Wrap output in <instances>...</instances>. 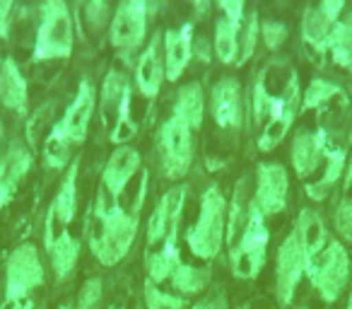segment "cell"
<instances>
[{
    "instance_id": "f35d334b",
    "label": "cell",
    "mask_w": 352,
    "mask_h": 309,
    "mask_svg": "<svg viewBox=\"0 0 352 309\" xmlns=\"http://www.w3.org/2000/svg\"><path fill=\"white\" fill-rule=\"evenodd\" d=\"M333 225H336V232L342 237V239L352 242V198H342L340 201Z\"/></svg>"
},
{
    "instance_id": "ab89813d",
    "label": "cell",
    "mask_w": 352,
    "mask_h": 309,
    "mask_svg": "<svg viewBox=\"0 0 352 309\" xmlns=\"http://www.w3.org/2000/svg\"><path fill=\"white\" fill-rule=\"evenodd\" d=\"M85 17L92 27H102L109 15V0H82Z\"/></svg>"
},
{
    "instance_id": "ee69618b",
    "label": "cell",
    "mask_w": 352,
    "mask_h": 309,
    "mask_svg": "<svg viewBox=\"0 0 352 309\" xmlns=\"http://www.w3.org/2000/svg\"><path fill=\"white\" fill-rule=\"evenodd\" d=\"M345 3H347V0H321L318 6H321L323 10H326L328 15L333 17V20H340L342 10H345Z\"/></svg>"
},
{
    "instance_id": "681fc988",
    "label": "cell",
    "mask_w": 352,
    "mask_h": 309,
    "mask_svg": "<svg viewBox=\"0 0 352 309\" xmlns=\"http://www.w3.org/2000/svg\"><path fill=\"white\" fill-rule=\"evenodd\" d=\"M3 136H6V126H3V116H0V145H3Z\"/></svg>"
},
{
    "instance_id": "7bdbcfd3",
    "label": "cell",
    "mask_w": 352,
    "mask_h": 309,
    "mask_svg": "<svg viewBox=\"0 0 352 309\" xmlns=\"http://www.w3.org/2000/svg\"><path fill=\"white\" fill-rule=\"evenodd\" d=\"M191 309H227V299L222 292H215V295H210V297L201 299L198 304H193Z\"/></svg>"
},
{
    "instance_id": "7a4b0ae2",
    "label": "cell",
    "mask_w": 352,
    "mask_h": 309,
    "mask_svg": "<svg viewBox=\"0 0 352 309\" xmlns=\"http://www.w3.org/2000/svg\"><path fill=\"white\" fill-rule=\"evenodd\" d=\"M75 49V22L65 0H44L39 8V27H36L34 61H63L70 58Z\"/></svg>"
},
{
    "instance_id": "e0dca14e",
    "label": "cell",
    "mask_w": 352,
    "mask_h": 309,
    "mask_svg": "<svg viewBox=\"0 0 352 309\" xmlns=\"http://www.w3.org/2000/svg\"><path fill=\"white\" fill-rule=\"evenodd\" d=\"M328 147H331V140H328L326 131H299L292 138V150H289L294 174L304 179L316 172L318 164L326 160Z\"/></svg>"
},
{
    "instance_id": "2e32d148",
    "label": "cell",
    "mask_w": 352,
    "mask_h": 309,
    "mask_svg": "<svg viewBox=\"0 0 352 309\" xmlns=\"http://www.w3.org/2000/svg\"><path fill=\"white\" fill-rule=\"evenodd\" d=\"M166 80L164 70V56H162V36L155 34L150 44L140 51L133 68V83H135L138 92L147 99H155L162 92V85Z\"/></svg>"
},
{
    "instance_id": "c3c4849f",
    "label": "cell",
    "mask_w": 352,
    "mask_h": 309,
    "mask_svg": "<svg viewBox=\"0 0 352 309\" xmlns=\"http://www.w3.org/2000/svg\"><path fill=\"white\" fill-rule=\"evenodd\" d=\"M8 203H10V198H8L6 193H0V213H3V208H6Z\"/></svg>"
},
{
    "instance_id": "b9f144b4",
    "label": "cell",
    "mask_w": 352,
    "mask_h": 309,
    "mask_svg": "<svg viewBox=\"0 0 352 309\" xmlns=\"http://www.w3.org/2000/svg\"><path fill=\"white\" fill-rule=\"evenodd\" d=\"M12 10H15V0H0V36H6L10 30Z\"/></svg>"
},
{
    "instance_id": "e575fe53",
    "label": "cell",
    "mask_w": 352,
    "mask_h": 309,
    "mask_svg": "<svg viewBox=\"0 0 352 309\" xmlns=\"http://www.w3.org/2000/svg\"><path fill=\"white\" fill-rule=\"evenodd\" d=\"M261 39V22H258V12H246L244 20H241V30H239V63L244 65L246 61H251V56L256 54V46Z\"/></svg>"
},
{
    "instance_id": "9a60e30c",
    "label": "cell",
    "mask_w": 352,
    "mask_h": 309,
    "mask_svg": "<svg viewBox=\"0 0 352 309\" xmlns=\"http://www.w3.org/2000/svg\"><path fill=\"white\" fill-rule=\"evenodd\" d=\"M140 169V152L131 145H118L111 152V158L107 160L102 172V189L111 203H118V198L123 196L126 187L131 184V179Z\"/></svg>"
},
{
    "instance_id": "277c9868",
    "label": "cell",
    "mask_w": 352,
    "mask_h": 309,
    "mask_svg": "<svg viewBox=\"0 0 352 309\" xmlns=\"http://www.w3.org/2000/svg\"><path fill=\"white\" fill-rule=\"evenodd\" d=\"M268 244H270V232L265 225V217L249 206V215H246V225L241 230V237L230 251V264L232 273L241 280H254L263 270L265 259H268Z\"/></svg>"
},
{
    "instance_id": "7dc6e473",
    "label": "cell",
    "mask_w": 352,
    "mask_h": 309,
    "mask_svg": "<svg viewBox=\"0 0 352 309\" xmlns=\"http://www.w3.org/2000/svg\"><path fill=\"white\" fill-rule=\"evenodd\" d=\"M345 189H352V152H350V162L345 167Z\"/></svg>"
},
{
    "instance_id": "30bf717a",
    "label": "cell",
    "mask_w": 352,
    "mask_h": 309,
    "mask_svg": "<svg viewBox=\"0 0 352 309\" xmlns=\"http://www.w3.org/2000/svg\"><path fill=\"white\" fill-rule=\"evenodd\" d=\"M304 275H307V256H304L299 235L292 230L285 237L278 256H275V295H278L280 304L292 302Z\"/></svg>"
},
{
    "instance_id": "836d02e7",
    "label": "cell",
    "mask_w": 352,
    "mask_h": 309,
    "mask_svg": "<svg viewBox=\"0 0 352 309\" xmlns=\"http://www.w3.org/2000/svg\"><path fill=\"white\" fill-rule=\"evenodd\" d=\"M278 94L280 92H273V89L268 87V73L263 70V73L256 78L254 87H251V114H254V123H263L265 118H268L270 107H273Z\"/></svg>"
},
{
    "instance_id": "4dcf8cb0",
    "label": "cell",
    "mask_w": 352,
    "mask_h": 309,
    "mask_svg": "<svg viewBox=\"0 0 352 309\" xmlns=\"http://www.w3.org/2000/svg\"><path fill=\"white\" fill-rule=\"evenodd\" d=\"M171 285L174 290H179L182 295H196L201 290H206L208 280H210V270L208 268H198V266L191 264H179L171 273Z\"/></svg>"
},
{
    "instance_id": "8fae6325",
    "label": "cell",
    "mask_w": 352,
    "mask_h": 309,
    "mask_svg": "<svg viewBox=\"0 0 352 309\" xmlns=\"http://www.w3.org/2000/svg\"><path fill=\"white\" fill-rule=\"evenodd\" d=\"M287 191H289V177L287 169L278 162H263L258 164L256 172V193L251 206L263 217H273L287 208Z\"/></svg>"
},
{
    "instance_id": "816d5d0a",
    "label": "cell",
    "mask_w": 352,
    "mask_h": 309,
    "mask_svg": "<svg viewBox=\"0 0 352 309\" xmlns=\"http://www.w3.org/2000/svg\"><path fill=\"white\" fill-rule=\"evenodd\" d=\"M133 3H145V6H147V0H133ZM147 12H150V10H147Z\"/></svg>"
},
{
    "instance_id": "9c48e42d",
    "label": "cell",
    "mask_w": 352,
    "mask_h": 309,
    "mask_svg": "<svg viewBox=\"0 0 352 309\" xmlns=\"http://www.w3.org/2000/svg\"><path fill=\"white\" fill-rule=\"evenodd\" d=\"M147 22H150V12H147L145 3L121 0L111 22H109V41H111V46L126 56L140 49L142 41L147 39Z\"/></svg>"
},
{
    "instance_id": "4fadbf2b",
    "label": "cell",
    "mask_w": 352,
    "mask_h": 309,
    "mask_svg": "<svg viewBox=\"0 0 352 309\" xmlns=\"http://www.w3.org/2000/svg\"><path fill=\"white\" fill-rule=\"evenodd\" d=\"M186 193L188 187H174L157 201L155 211L147 222V244L155 246L164 242L169 235H179V222L184 215V206H186Z\"/></svg>"
},
{
    "instance_id": "d6986e66",
    "label": "cell",
    "mask_w": 352,
    "mask_h": 309,
    "mask_svg": "<svg viewBox=\"0 0 352 309\" xmlns=\"http://www.w3.org/2000/svg\"><path fill=\"white\" fill-rule=\"evenodd\" d=\"M99 107H102V116L104 123L109 126V131H111V126L118 118L131 114V80H128L126 73H121L116 68L109 70L102 83Z\"/></svg>"
},
{
    "instance_id": "5b68a950",
    "label": "cell",
    "mask_w": 352,
    "mask_h": 309,
    "mask_svg": "<svg viewBox=\"0 0 352 309\" xmlns=\"http://www.w3.org/2000/svg\"><path fill=\"white\" fill-rule=\"evenodd\" d=\"M307 275L323 297V302H338L350 280V254L345 244L340 239H328L321 256L307 268Z\"/></svg>"
},
{
    "instance_id": "ffe728a7",
    "label": "cell",
    "mask_w": 352,
    "mask_h": 309,
    "mask_svg": "<svg viewBox=\"0 0 352 309\" xmlns=\"http://www.w3.org/2000/svg\"><path fill=\"white\" fill-rule=\"evenodd\" d=\"M32 164H34V155L30 147L22 140H12L8 150L0 155V193H6L8 198L15 196L17 187L30 174Z\"/></svg>"
},
{
    "instance_id": "83f0119b",
    "label": "cell",
    "mask_w": 352,
    "mask_h": 309,
    "mask_svg": "<svg viewBox=\"0 0 352 309\" xmlns=\"http://www.w3.org/2000/svg\"><path fill=\"white\" fill-rule=\"evenodd\" d=\"M49 256H51V266H54V273H56V280H68L73 275L75 266H78V259H80V242L75 239L70 232H60L56 237L54 246L49 249Z\"/></svg>"
},
{
    "instance_id": "74e56055",
    "label": "cell",
    "mask_w": 352,
    "mask_h": 309,
    "mask_svg": "<svg viewBox=\"0 0 352 309\" xmlns=\"http://www.w3.org/2000/svg\"><path fill=\"white\" fill-rule=\"evenodd\" d=\"M102 299V278H89L80 288L78 295V309H94Z\"/></svg>"
},
{
    "instance_id": "7402d4cb",
    "label": "cell",
    "mask_w": 352,
    "mask_h": 309,
    "mask_svg": "<svg viewBox=\"0 0 352 309\" xmlns=\"http://www.w3.org/2000/svg\"><path fill=\"white\" fill-rule=\"evenodd\" d=\"M294 232L299 235V242H302L304 256H307V268L314 264V261L321 256V251L326 249L328 244V235H326V225H323V217L318 211H311V208H304L297 217V225H294Z\"/></svg>"
},
{
    "instance_id": "bcb514c9",
    "label": "cell",
    "mask_w": 352,
    "mask_h": 309,
    "mask_svg": "<svg viewBox=\"0 0 352 309\" xmlns=\"http://www.w3.org/2000/svg\"><path fill=\"white\" fill-rule=\"evenodd\" d=\"M3 309H34V304L30 299H17V302H6Z\"/></svg>"
},
{
    "instance_id": "5bb4252c",
    "label": "cell",
    "mask_w": 352,
    "mask_h": 309,
    "mask_svg": "<svg viewBox=\"0 0 352 309\" xmlns=\"http://www.w3.org/2000/svg\"><path fill=\"white\" fill-rule=\"evenodd\" d=\"M210 111L212 118L220 128L225 131H239L244 126V92H241V85L234 78H220L215 83L210 92Z\"/></svg>"
},
{
    "instance_id": "8d00e7d4",
    "label": "cell",
    "mask_w": 352,
    "mask_h": 309,
    "mask_svg": "<svg viewBox=\"0 0 352 309\" xmlns=\"http://www.w3.org/2000/svg\"><path fill=\"white\" fill-rule=\"evenodd\" d=\"M287 36H289V27L285 25V22L268 20L261 25V39H263V44L268 46L270 51L280 49V46L287 41Z\"/></svg>"
},
{
    "instance_id": "ac0fdd59",
    "label": "cell",
    "mask_w": 352,
    "mask_h": 309,
    "mask_svg": "<svg viewBox=\"0 0 352 309\" xmlns=\"http://www.w3.org/2000/svg\"><path fill=\"white\" fill-rule=\"evenodd\" d=\"M162 56H164L166 80L176 83L186 73L193 58V22H186L179 30H169L162 36Z\"/></svg>"
},
{
    "instance_id": "11a10c76",
    "label": "cell",
    "mask_w": 352,
    "mask_h": 309,
    "mask_svg": "<svg viewBox=\"0 0 352 309\" xmlns=\"http://www.w3.org/2000/svg\"><path fill=\"white\" fill-rule=\"evenodd\" d=\"M0 309H3V307H0Z\"/></svg>"
},
{
    "instance_id": "52a82bcc",
    "label": "cell",
    "mask_w": 352,
    "mask_h": 309,
    "mask_svg": "<svg viewBox=\"0 0 352 309\" xmlns=\"http://www.w3.org/2000/svg\"><path fill=\"white\" fill-rule=\"evenodd\" d=\"M299 102H302V92H299V80H297V70H289L287 80H285L283 89L275 97L270 114L265 118V126L258 136V150L261 152H273L280 142L287 138L289 128H292L294 118L299 111Z\"/></svg>"
},
{
    "instance_id": "4316f807",
    "label": "cell",
    "mask_w": 352,
    "mask_h": 309,
    "mask_svg": "<svg viewBox=\"0 0 352 309\" xmlns=\"http://www.w3.org/2000/svg\"><path fill=\"white\" fill-rule=\"evenodd\" d=\"M328 56L338 68L352 73V8L333 25L328 39Z\"/></svg>"
},
{
    "instance_id": "1f68e13d",
    "label": "cell",
    "mask_w": 352,
    "mask_h": 309,
    "mask_svg": "<svg viewBox=\"0 0 352 309\" xmlns=\"http://www.w3.org/2000/svg\"><path fill=\"white\" fill-rule=\"evenodd\" d=\"M70 147H73V142L65 136H60L56 128H51L49 138L44 142V162L51 169H68V164L75 160Z\"/></svg>"
},
{
    "instance_id": "cb8c5ba5",
    "label": "cell",
    "mask_w": 352,
    "mask_h": 309,
    "mask_svg": "<svg viewBox=\"0 0 352 309\" xmlns=\"http://www.w3.org/2000/svg\"><path fill=\"white\" fill-rule=\"evenodd\" d=\"M336 22L338 20H333L321 6L307 8L302 15V41L316 56H326L328 39H331V30Z\"/></svg>"
},
{
    "instance_id": "f6af8a7d",
    "label": "cell",
    "mask_w": 352,
    "mask_h": 309,
    "mask_svg": "<svg viewBox=\"0 0 352 309\" xmlns=\"http://www.w3.org/2000/svg\"><path fill=\"white\" fill-rule=\"evenodd\" d=\"M191 6H193V20H203L210 12L212 0H191Z\"/></svg>"
},
{
    "instance_id": "7c38bea8",
    "label": "cell",
    "mask_w": 352,
    "mask_h": 309,
    "mask_svg": "<svg viewBox=\"0 0 352 309\" xmlns=\"http://www.w3.org/2000/svg\"><path fill=\"white\" fill-rule=\"evenodd\" d=\"M94 109H97V89H94L92 80H80L73 102L68 104L65 114L60 116V121L56 123L54 128L60 133V136L68 138L73 145H80V142L87 138L89 121H92V116H94Z\"/></svg>"
},
{
    "instance_id": "60d3db41",
    "label": "cell",
    "mask_w": 352,
    "mask_h": 309,
    "mask_svg": "<svg viewBox=\"0 0 352 309\" xmlns=\"http://www.w3.org/2000/svg\"><path fill=\"white\" fill-rule=\"evenodd\" d=\"M215 3H217V8L225 12V17H230V20H234V22L244 20L246 0H215Z\"/></svg>"
},
{
    "instance_id": "f1b7e54d",
    "label": "cell",
    "mask_w": 352,
    "mask_h": 309,
    "mask_svg": "<svg viewBox=\"0 0 352 309\" xmlns=\"http://www.w3.org/2000/svg\"><path fill=\"white\" fill-rule=\"evenodd\" d=\"M162 251H155V254H147L145 259V268H147V278L155 285L164 283V280L171 278L174 268L182 264L179 259V244H176V235H169L164 242H162Z\"/></svg>"
},
{
    "instance_id": "3957f363",
    "label": "cell",
    "mask_w": 352,
    "mask_h": 309,
    "mask_svg": "<svg viewBox=\"0 0 352 309\" xmlns=\"http://www.w3.org/2000/svg\"><path fill=\"white\" fill-rule=\"evenodd\" d=\"M227 237V201L220 187L212 184L201 196V213L198 220L188 227L186 244L196 259L212 261L220 254Z\"/></svg>"
},
{
    "instance_id": "6da1fadb",
    "label": "cell",
    "mask_w": 352,
    "mask_h": 309,
    "mask_svg": "<svg viewBox=\"0 0 352 309\" xmlns=\"http://www.w3.org/2000/svg\"><path fill=\"white\" fill-rule=\"evenodd\" d=\"M94 217L99 222L97 232L89 237L94 259L102 266H116L126 259L135 242L140 215H133L131 211L121 208V203H109V196L102 189L94 203Z\"/></svg>"
},
{
    "instance_id": "44dd1931",
    "label": "cell",
    "mask_w": 352,
    "mask_h": 309,
    "mask_svg": "<svg viewBox=\"0 0 352 309\" xmlns=\"http://www.w3.org/2000/svg\"><path fill=\"white\" fill-rule=\"evenodd\" d=\"M0 104L17 116H27V109H30L27 78L15 58H3L0 63Z\"/></svg>"
},
{
    "instance_id": "db71d44e",
    "label": "cell",
    "mask_w": 352,
    "mask_h": 309,
    "mask_svg": "<svg viewBox=\"0 0 352 309\" xmlns=\"http://www.w3.org/2000/svg\"><path fill=\"white\" fill-rule=\"evenodd\" d=\"M0 63H3V58H0Z\"/></svg>"
},
{
    "instance_id": "f5cc1de1",
    "label": "cell",
    "mask_w": 352,
    "mask_h": 309,
    "mask_svg": "<svg viewBox=\"0 0 352 309\" xmlns=\"http://www.w3.org/2000/svg\"><path fill=\"white\" fill-rule=\"evenodd\" d=\"M347 309H352V295H350V302H347Z\"/></svg>"
},
{
    "instance_id": "d4e9b609",
    "label": "cell",
    "mask_w": 352,
    "mask_h": 309,
    "mask_svg": "<svg viewBox=\"0 0 352 309\" xmlns=\"http://www.w3.org/2000/svg\"><path fill=\"white\" fill-rule=\"evenodd\" d=\"M78 172H80V162L73 160L65 169V177L58 187V193H56L54 203H51L49 213L56 217L60 227H68L75 217V211H78Z\"/></svg>"
},
{
    "instance_id": "ba28073f",
    "label": "cell",
    "mask_w": 352,
    "mask_h": 309,
    "mask_svg": "<svg viewBox=\"0 0 352 309\" xmlns=\"http://www.w3.org/2000/svg\"><path fill=\"white\" fill-rule=\"evenodd\" d=\"M44 285V264L34 244H20L6 264V302L27 299L32 290Z\"/></svg>"
},
{
    "instance_id": "f907efd6",
    "label": "cell",
    "mask_w": 352,
    "mask_h": 309,
    "mask_svg": "<svg viewBox=\"0 0 352 309\" xmlns=\"http://www.w3.org/2000/svg\"><path fill=\"white\" fill-rule=\"evenodd\" d=\"M58 309H73V307H70V304H60Z\"/></svg>"
},
{
    "instance_id": "603a6c76",
    "label": "cell",
    "mask_w": 352,
    "mask_h": 309,
    "mask_svg": "<svg viewBox=\"0 0 352 309\" xmlns=\"http://www.w3.org/2000/svg\"><path fill=\"white\" fill-rule=\"evenodd\" d=\"M171 116L186 123L191 131H201L203 118H206V92H203L201 83H188L179 87Z\"/></svg>"
},
{
    "instance_id": "484cf974",
    "label": "cell",
    "mask_w": 352,
    "mask_h": 309,
    "mask_svg": "<svg viewBox=\"0 0 352 309\" xmlns=\"http://www.w3.org/2000/svg\"><path fill=\"white\" fill-rule=\"evenodd\" d=\"M345 167H347V155L342 147H336L331 145L328 147V155H326V172H323V177L318 179V182L309 184L304 191H307V196L311 198V201L321 203L326 201L328 196H331V191L336 189L338 179L345 177Z\"/></svg>"
},
{
    "instance_id": "d6a6232c",
    "label": "cell",
    "mask_w": 352,
    "mask_h": 309,
    "mask_svg": "<svg viewBox=\"0 0 352 309\" xmlns=\"http://www.w3.org/2000/svg\"><path fill=\"white\" fill-rule=\"evenodd\" d=\"M333 97H342V89L336 83L323 78H314L309 83V87L302 94V109L304 111H311V109H321L323 104H328Z\"/></svg>"
},
{
    "instance_id": "d590c367",
    "label": "cell",
    "mask_w": 352,
    "mask_h": 309,
    "mask_svg": "<svg viewBox=\"0 0 352 309\" xmlns=\"http://www.w3.org/2000/svg\"><path fill=\"white\" fill-rule=\"evenodd\" d=\"M142 295H145V307L147 309H186V299L179 295H169L160 290L150 278L142 285Z\"/></svg>"
},
{
    "instance_id": "f546056e",
    "label": "cell",
    "mask_w": 352,
    "mask_h": 309,
    "mask_svg": "<svg viewBox=\"0 0 352 309\" xmlns=\"http://www.w3.org/2000/svg\"><path fill=\"white\" fill-rule=\"evenodd\" d=\"M239 30L241 22H234L230 17L222 15L215 25V39H212V49H215L217 58L222 63H239Z\"/></svg>"
},
{
    "instance_id": "8992f818",
    "label": "cell",
    "mask_w": 352,
    "mask_h": 309,
    "mask_svg": "<svg viewBox=\"0 0 352 309\" xmlns=\"http://www.w3.org/2000/svg\"><path fill=\"white\" fill-rule=\"evenodd\" d=\"M157 150L160 164L166 179H182L193 164V131L176 116H169L157 131Z\"/></svg>"
}]
</instances>
